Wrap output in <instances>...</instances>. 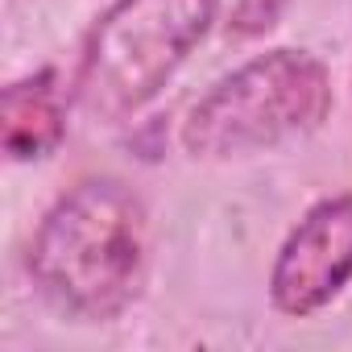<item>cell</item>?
<instances>
[{"label": "cell", "mask_w": 352, "mask_h": 352, "mask_svg": "<svg viewBox=\"0 0 352 352\" xmlns=\"http://www.w3.org/2000/svg\"><path fill=\"white\" fill-rule=\"evenodd\" d=\"M282 9H286V0H241L236 13H232V30L241 38H253V34L270 30Z\"/></svg>", "instance_id": "obj_6"}, {"label": "cell", "mask_w": 352, "mask_h": 352, "mask_svg": "<svg viewBox=\"0 0 352 352\" xmlns=\"http://www.w3.org/2000/svg\"><path fill=\"white\" fill-rule=\"evenodd\" d=\"M216 17L220 0H112L79 46L75 104L100 124L133 120L204 46Z\"/></svg>", "instance_id": "obj_2"}, {"label": "cell", "mask_w": 352, "mask_h": 352, "mask_svg": "<svg viewBox=\"0 0 352 352\" xmlns=\"http://www.w3.org/2000/svg\"><path fill=\"white\" fill-rule=\"evenodd\" d=\"M38 298L71 323H112L145 290L149 208L112 174L63 191L25 253Z\"/></svg>", "instance_id": "obj_1"}, {"label": "cell", "mask_w": 352, "mask_h": 352, "mask_svg": "<svg viewBox=\"0 0 352 352\" xmlns=\"http://www.w3.org/2000/svg\"><path fill=\"white\" fill-rule=\"evenodd\" d=\"M352 282V191L315 199L270 265V307L286 319L327 311Z\"/></svg>", "instance_id": "obj_4"}, {"label": "cell", "mask_w": 352, "mask_h": 352, "mask_svg": "<svg viewBox=\"0 0 352 352\" xmlns=\"http://www.w3.org/2000/svg\"><path fill=\"white\" fill-rule=\"evenodd\" d=\"M9 162H46L67 141V87L54 67H38L13 79L0 100Z\"/></svg>", "instance_id": "obj_5"}, {"label": "cell", "mask_w": 352, "mask_h": 352, "mask_svg": "<svg viewBox=\"0 0 352 352\" xmlns=\"http://www.w3.org/2000/svg\"><path fill=\"white\" fill-rule=\"evenodd\" d=\"M327 112V67L311 50L278 46L220 75L191 104L179 141L195 162H241L315 133Z\"/></svg>", "instance_id": "obj_3"}]
</instances>
